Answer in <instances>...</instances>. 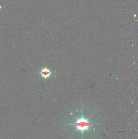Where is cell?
<instances>
[{
  "label": "cell",
  "mask_w": 138,
  "mask_h": 139,
  "mask_svg": "<svg viewBox=\"0 0 138 139\" xmlns=\"http://www.w3.org/2000/svg\"><path fill=\"white\" fill-rule=\"evenodd\" d=\"M75 118H76L77 121L75 123L66 124H64V125L75 126L77 128V129H76V130L74 132V133H73V134L77 131H80L82 133V139H83V133H84V131H89V128L90 126L102 124L91 123H89L88 121L89 117L88 118L86 119L83 117L82 109V117L81 118L78 119L75 116Z\"/></svg>",
  "instance_id": "cell-1"
},
{
  "label": "cell",
  "mask_w": 138,
  "mask_h": 139,
  "mask_svg": "<svg viewBox=\"0 0 138 139\" xmlns=\"http://www.w3.org/2000/svg\"><path fill=\"white\" fill-rule=\"evenodd\" d=\"M39 74L42 77L45 79H47L48 78L50 77V76L52 74V73L50 71V70H49V69L46 67H45V68L41 69Z\"/></svg>",
  "instance_id": "cell-2"
}]
</instances>
